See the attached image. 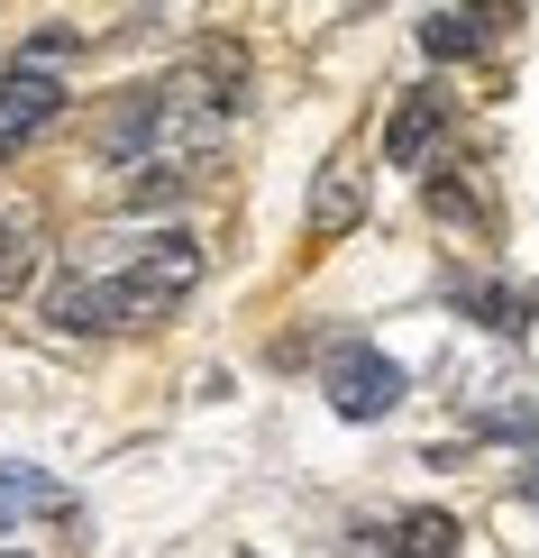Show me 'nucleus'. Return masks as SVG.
<instances>
[{"instance_id": "nucleus-7", "label": "nucleus", "mask_w": 539, "mask_h": 558, "mask_svg": "<svg viewBox=\"0 0 539 558\" xmlns=\"http://www.w3.org/2000/svg\"><path fill=\"white\" fill-rule=\"evenodd\" d=\"M393 549H403V558H457V522L449 513H403Z\"/></svg>"}, {"instance_id": "nucleus-5", "label": "nucleus", "mask_w": 539, "mask_h": 558, "mask_svg": "<svg viewBox=\"0 0 539 558\" xmlns=\"http://www.w3.org/2000/svg\"><path fill=\"white\" fill-rule=\"evenodd\" d=\"M485 37H494V10H430V19H420V46H430L439 64H449V56H476Z\"/></svg>"}, {"instance_id": "nucleus-4", "label": "nucleus", "mask_w": 539, "mask_h": 558, "mask_svg": "<svg viewBox=\"0 0 539 558\" xmlns=\"http://www.w3.org/2000/svg\"><path fill=\"white\" fill-rule=\"evenodd\" d=\"M439 129H449V101H439V92H403V110L384 120V156L393 166H420V156L439 147Z\"/></svg>"}, {"instance_id": "nucleus-8", "label": "nucleus", "mask_w": 539, "mask_h": 558, "mask_svg": "<svg viewBox=\"0 0 539 558\" xmlns=\"http://www.w3.org/2000/svg\"><path fill=\"white\" fill-rule=\"evenodd\" d=\"M37 504H64V485L37 476V468H0V522H10V513H37Z\"/></svg>"}, {"instance_id": "nucleus-10", "label": "nucleus", "mask_w": 539, "mask_h": 558, "mask_svg": "<svg viewBox=\"0 0 539 558\" xmlns=\"http://www.w3.org/2000/svg\"><path fill=\"white\" fill-rule=\"evenodd\" d=\"M28 257H37V239H28V220H19V211H0V293H10L19 275H28Z\"/></svg>"}, {"instance_id": "nucleus-1", "label": "nucleus", "mask_w": 539, "mask_h": 558, "mask_svg": "<svg viewBox=\"0 0 539 558\" xmlns=\"http://www.w3.org/2000/svg\"><path fill=\"white\" fill-rule=\"evenodd\" d=\"M193 284H201V247L183 239V229H156V239H137L120 266L56 275V284H46V320H56V330H147V320H166Z\"/></svg>"}, {"instance_id": "nucleus-13", "label": "nucleus", "mask_w": 539, "mask_h": 558, "mask_svg": "<svg viewBox=\"0 0 539 558\" xmlns=\"http://www.w3.org/2000/svg\"><path fill=\"white\" fill-rule=\"evenodd\" d=\"M10 558H19V549H10Z\"/></svg>"}, {"instance_id": "nucleus-3", "label": "nucleus", "mask_w": 539, "mask_h": 558, "mask_svg": "<svg viewBox=\"0 0 539 558\" xmlns=\"http://www.w3.org/2000/svg\"><path fill=\"white\" fill-rule=\"evenodd\" d=\"M56 110H64V83L37 74V64H10V74H0V156H19Z\"/></svg>"}, {"instance_id": "nucleus-14", "label": "nucleus", "mask_w": 539, "mask_h": 558, "mask_svg": "<svg viewBox=\"0 0 539 558\" xmlns=\"http://www.w3.org/2000/svg\"><path fill=\"white\" fill-rule=\"evenodd\" d=\"M247 558H256V549H247Z\"/></svg>"}, {"instance_id": "nucleus-6", "label": "nucleus", "mask_w": 539, "mask_h": 558, "mask_svg": "<svg viewBox=\"0 0 539 558\" xmlns=\"http://www.w3.org/2000/svg\"><path fill=\"white\" fill-rule=\"evenodd\" d=\"M357 211H366V183L347 174V166H330V174H320V193H311V239H339Z\"/></svg>"}, {"instance_id": "nucleus-9", "label": "nucleus", "mask_w": 539, "mask_h": 558, "mask_svg": "<svg viewBox=\"0 0 539 558\" xmlns=\"http://www.w3.org/2000/svg\"><path fill=\"white\" fill-rule=\"evenodd\" d=\"M183 166H128V211H166V202H183Z\"/></svg>"}, {"instance_id": "nucleus-2", "label": "nucleus", "mask_w": 539, "mask_h": 558, "mask_svg": "<svg viewBox=\"0 0 539 558\" xmlns=\"http://www.w3.org/2000/svg\"><path fill=\"white\" fill-rule=\"evenodd\" d=\"M320 385H330V403L347 422H384V412L403 403V366H393L384 348H366V339H339L330 366H320Z\"/></svg>"}, {"instance_id": "nucleus-11", "label": "nucleus", "mask_w": 539, "mask_h": 558, "mask_svg": "<svg viewBox=\"0 0 539 558\" xmlns=\"http://www.w3.org/2000/svg\"><path fill=\"white\" fill-rule=\"evenodd\" d=\"M476 312L494 320V330H530V293H476Z\"/></svg>"}, {"instance_id": "nucleus-12", "label": "nucleus", "mask_w": 539, "mask_h": 558, "mask_svg": "<svg viewBox=\"0 0 539 558\" xmlns=\"http://www.w3.org/2000/svg\"><path fill=\"white\" fill-rule=\"evenodd\" d=\"M430 211H439V220H476V193H457V183H430Z\"/></svg>"}]
</instances>
